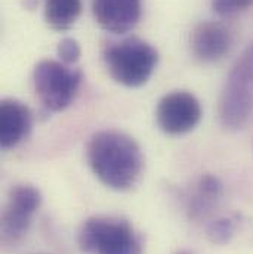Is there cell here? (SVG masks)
I'll list each match as a JSON object with an SVG mask.
<instances>
[{"mask_svg": "<svg viewBox=\"0 0 253 254\" xmlns=\"http://www.w3.org/2000/svg\"><path fill=\"white\" fill-rule=\"evenodd\" d=\"M86 254H142V238L120 217L93 216L83 222L77 235Z\"/></svg>", "mask_w": 253, "mask_h": 254, "instance_id": "2", "label": "cell"}, {"mask_svg": "<svg viewBox=\"0 0 253 254\" xmlns=\"http://www.w3.org/2000/svg\"><path fill=\"white\" fill-rule=\"evenodd\" d=\"M104 63L117 83L126 87H139L153 75L159 54L150 43L130 37L110 45L104 52Z\"/></svg>", "mask_w": 253, "mask_h": 254, "instance_id": "3", "label": "cell"}, {"mask_svg": "<svg viewBox=\"0 0 253 254\" xmlns=\"http://www.w3.org/2000/svg\"><path fill=\"white\" fill-rule=\"evenodd\" d=\"M31 128V113L16 99H3L0 104V145L7 149L24 140Z\"/></svg>", "mask_w": 253, "mask_h": 254, "instance_id": "10", "label": "cell"}, {"mask_svg": "<svg viewBox=\"0 0 253 254\" xmlns=\"http://www.w3.org/2000/svg\"><path fill=\"white\" fill-rule=\"evenodd\" d=\"M221 195H222V184L216 176L212 175L201 176L188 202V211L191 217L194 219L204 217L209 211H212L213 205L218 202Z\"/></svg>", "mask_w": 253, "mask_h": 254, "instance_id": "11", "label": "cell"}, {"mask_svg": "<svg viewBox=\"0 0 253 254\" xmlns=\"http://www.w3.org/2000/svg\"><path fill=\"white\" fill-rule=\"evenodd\" d=\"M156 120L159 127L168 134H185L200 123L201 105L190 92H170L159 101Z\"/></svg>", "mask_w": 253, "mask_h": 254, "instance_id": "6", "label": "cell"}, {"mask_svg": "<svg viewBox=\"0 0 253 254\" xmlns=\"http://www.w3.org/2000/svg\"><path fill=\"white\" fill-rule=\"evenodd\" d=\"M192 55L201 63H215L224 58L233 45L230 30L216 21H204L194 27L191 33Z\"/></svg>", "mask_w": 253, "mask_h": 254, "instance_id": "8", "label": "cell"}, {"mask_svg": "<svg viewBox=\"0 0 253 254\" xmlns=\"http://www.w3.org/2000/svg\"><path fill=\"white\" fill-rule=\"evenodd\" d=\"M87 161L95 176L116 190L132 188L144 167L139 145L119 130L96 131L87 142Z\"/></svg>", "mask_w": 253, "mask_h": 254, "instance_id": "1", "label": "cell"}, {"mask_svg": "<svg viewBox=\"0 0 253 254\" xmlns=\"http://www.w3.org/2000/svg\"><path fill=\"white\" fill-rule=\"evenodd\" d=\"M206 232H207V238L213 244L224 246V244L230 243V240L234 237L236 223L231 219H228V217H221L218 220H213L207 226V231Z\"/></svg>", "mask_w": 253, "mask_h": 254, "instance_id": "13", "label": "cell"}, {"mask_svg": "<svg viewBox=\"0 0 253 254\" xmlns=\"http://www.w3.org/2000/svg\"><path fill=\"white\" fill-rule=\"evenodd\" d=\"M82 77L79 69H71L54 60H43L33 71L34 92L48 111L60 113L74 101Z\"/></svg>", "mask_w": 253, "mask_h": 254, "instance_id": "5", "label": "cell"}, {"mask_svg": "<svg viewBox=\"0 0 253 254\" xmlns=\"http://www.w3.org/2000/svg\"><path fill=\"white\" fill-rule=\"evenodd\" d=\"M42 204V193L33 185H16L10 190L1 216L3 241L15 243L28 231L31 216Z\"/></svg>", "mask_w": 253, "mask_h": 254, "instance_id": "7", "label": "cell"}, {"mask_svg": "<svg viewBox=\"0 0 253 254\" xmlns=\"http://www.w3.org/2000/svg\"><path fill=\"white\" fill-rule=\"evenodd\" d=\"M178 254H192V253H190V252H179Z\"/></svg>", "mask_w": 253, "mask_h": 254, "instance_id": "16", "label": "cell"}, {"mask_svg": "<svg viewBox=\"0 0 253 254\" xmlns=\"http://www.w3.org/2000/svg\"><path fill=\"white\" fill-rule=\"evenodd\" d=\"M253 114V42L236 61L219 101V119L228 128L243 127Z\"/></svg>", "mask_w": 253, "mask_h": 254, "instance_id": "4", "label": "cell"}, {"mask_svg": "<svg viewBox=\"0 0 253 254\" xmlns=\"http://www.w3.org/2000/svg\"><path fill=\"white\" fill-rule=\"evenodd\" d=\"M80 45L77 43V40L71 39V37H67L60 42L58 45V57L61 60V63L65 65H71V64H76L80 58Z\"/></svg>", "mask_w": 253, "mask_h": 254, "instance_id": "15", "label": "cell"}, {"mask_svg": "<svg viewBox=\"0 0 253 254\" xmlns=\"http://www.w3.org/2000/svg\"><path fill=\"white\" fill-rule=\"evenodd\" d=\"M253 6V0H212L213 10L221 16H231L248 10Z\"/></svg>", "mask_w": 253, "mask_h": 254, "instance_id": "14", "label": "cell"}, {"mask_svg": "<svg viewBox=\"0 0 253 254\" xmlns=\"http://www.w3.org/2000/svg\"><path fill=\"white\" fill-rule=\"evenodd\" d=\"M141 0H93L95 21L108 33L125 34L141 18Z\"/></svg>", "mask_w": 253, "mask_h": 254, "instance_id": "9", "label": "cell"}, {"mask_svg": "<svg viewBox=\"0 0 253 254\" xmlns=\"http://www.w3.org/2000/svg\"><path fill=\"white\" fill-rule=\"evenodd\" d=\"M82 13V0H45V19L57 31L70 30Z\"/></svg>", "mask_w": 253, "mask_h": 254, "instance_id": "12", "label": "cell"}]
</instances>
